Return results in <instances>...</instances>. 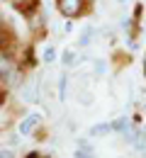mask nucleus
I'll return each mask as SVG.
<instances>
[{
    "instance_id": "4",
    "label": "nucleus",
    "mask_w": 146,
    "mask_h": 158,
    "mask_svg": "<svg viewBox=\"0 0 146 158\" xmlns=\"http://www.w3.org/2000/svg\"><path fill=\"white\" fill-rule=\"evenodd\" d=\"M131 127H134V122H131V117H127V114L112 119V131H115V134H119V136H127Z\"/></svg>"
},
{
    "instance_id": "8",
    "label": "nucleus",
    "mask_w": 146,
    "mask_h": 158,
    "mask_svg": "<svg viewBox=\"0 0 146 158\" xmlns=\"http://www.w3.org/2000/svg\"><path fill=\"white\" fill-rule=\"evenodd\" d=\"M110 134H115L112 122H100V124H93L88 129V136H93V139H102V136H110Z\"/></svg>"
},
{
    "instance_id": "18",
    "label": "nucleus",
    "mask_w": 146,
    "mask_h": 158,
    "mask_svg": "<svg viewBox=\"0 0 146 158\" xmlns=\"http://www.w3.org/2000/svg\"><path fill=\"white\" fill-rule=\"evenodd\" d=\"M49 2H54V0H39V5H49Z\"/></svg>"
},
{
    "instance_id": "21",
    "label": "nucleus",
    "mask_w": 146,
    "mask_h": 158,
    "mask_svg": "<svg viewBox=\"0 0 146 158\" xmlns=\"http://www.w3.org/2000/svg\"><path fill=\"white\" fill-rule=\"evenodd\" d=\"M42 158H56V156H42Z\"/></svg>"
},
{
    "instance_id": "12",
    "label": "nucleus",
    "mask_w": 146,
    "mask_h": 158,
    "mask_svg": "<svg viewBox=\"0 0 146 158\" xmlns=\"http://www.w3.org/2000/svg\"><path fill=\"white\" fill-rule=\"evenodd\" d=\"M20 143H22V136L17 131H10V134L5 136V146H10V148H17Z\"/></svg>"
},
{
    "instance_id": "14",
    "label": "nucleus",
    "mask_w": 146,
    "mask_h": 158,
    "mask_svg": "<svg viewBox=\"0 0 146 158\" xmlns=\"http://www.w3.org/2000/svg\"><path fill=\"white\" fill-rule=\"evenodd\" d=\"M0 158H20V156H17V148L2 146V148H0Z\"/></svg>"
},
{
    "instance_id": "3",
    "label": "nucleus",
    "mask_w": 146,
    "mask_h": 158,
    "mask_svg": "<svg viewBox=\"0 0 146 158\" xmlns=\"http://www.w3.org/2000/svg\"><path fill=\"white\" fill-rule=\"evenodd\" d=\"M15 90H17L20 100H22V102H27V105H34V102H39V98H42L39 80L34 78V76H24V80H22Z\"/></svg>"
},
{
    "instance_id": "11",
    "label": "nucleus",
    "mask_w": 146,
    "mask_h": 158,
    "mask_svg": "<svg viewBox=\"0 0 146 158\" xmlns=\"http://www.w3.org/2000/svg\"><path fill=\"white\" fill-rule=\"evenodd\" d=\"M59 100L66 102L68 100V71H63L59 76Z\"/></svg>"
},
{
    "instance_id": "13",
    "label": "nucleus",
    "mask_w": 146,
    "mask_h": 158,
    "mask_svg": "<svg viewBox=\"0 0 146 158\" xmlns=\"http://www.w3.org/2000/svg\"><path fill=\"white\" fill-rule=\"evenodd\" d=\"M93 71H95V76H102L105 71H107L105 61H102V59H95V61H93Z\"/></svg>"
},
{
    "instance_id": "22",
    "label": "nucleus",
    "mask_w": 146,
    "mask_h": 158,
    "mask_svg": "<svg viewBox=\"0 0 146 158\" xmlns=\"http://www.w3.org/2000/svg\"><path fill=\"white\" fill-rule=\"evenodd\" d=\"M0 32H2V20H0Z\"/></svg>"
},
{
    "instance_id": "16",
    "label": "nucleus",
    "mask_w": 146,
    "mask_h": 158,
    "mask_svg": "<svg viewBox=\"0 0 146 158\" xmlns=\"http://www.w3.org/2000/svg\"><path fill=\"white\" fill-rule=\"evenodd\" d=\"M73 27H76L73 20H66V22H63V32H66V34H71V32H73Z\"/></svg>"
},
{
    "instance_id": "5",
    "label": "nucleus",
    "mask_w": 146,
    "mask_h": 158,
    "mask_svg": "<svg viewBox=\"0 0 146 158\" xmlns=\"http://www.w3.org/2000/svg\"><path fill=\"white\" fill-rule=\"evenodd\" d=\"M85 61V56H78L73 49H66V51H61V63L66 71H71V68H76V66H81Z\"/></svg>"
},
{
    "instance_id": "9",
    "label": "nucleus",
    "mask_w": 146,
    "mask_h": 158,
    "mask_svg": "<svg viewBox=\"0 0 146 158\" xmlns=\"http://www.w3.org/2000/svg\"><path fill=\"white\" fill-rule=\"evenodd\" d=\"M95 34H98V27H95V24H85L83 32H81V37H78V46H81V49L90 46V44L95 41Z\"/></svg>"
},
{
    "instance_id": "23",
    "label": "nucleus",
    "mask_w": 146,
    "mask_h": 158,
    "mask_svg": "<svg viewBox=\"0 0 146 158\" xmlns=\"http://www.w3.org/2000/svg\"><path fill=\"white\" fill-rule=\"evenodd\" d=\"M0 2H7V0H0Z\"/></svg>"
},
{
    "instance_id": "10",
    "label": "nucleus",
    "mask_w": 146,
    "mask_h": 158,
    "mask_svg": "<svg viewBox=\"0 0 146 158\" xmlns=\"http://www.w3.org/2000/svg\"><path fill=\"white\" fill-rule=\"evenodd\" d=\"M39 59H42V63H46V66H51L54 61L59 59V49H56L54 44H49V46H44V51H42V56H39Z\"/></svg>"
},
{
    "instance_id": "1",
    "label": "nucleus",
    "mask_w": 146,
    "mask_h": 158,
    "mask_svg": "<svg viewBox=\"0 0 146 158\" xmlns=\"http://www.w3.org/2000/svg\"><path fill=\"white\" fill-rule=\"evenodd\" d=\"M44 114L42 112H27L24 117L20 119V124H17V134L22 139L32 136V139H44Z\"/></svg>"
},
{
    "instance_id": "19",
    "label": "nucleus",
    "mask_w": 146,
    "mask_h": 158,
    "mask_svg": "<svg viewBox=\"0 0 146 158\" xmlns=\"http://www.w3.org/2000/svg\"><path fill=\"white\" fill-rule=\"evenodd\" d=\"M117 2H119V5H127V2H131V0H117Z\"/></svg>"
},
{
    "instance_id": "20",
    "label": "nucleus",
    "mask_w": 146,
    "mask_h": 158,
    "mask_svg": "<svg viewBox=\"0 0 146 158\" xmlns=\"http://www.w3.org/2000/svg\"><path fill=\"white\" fill-rule=\"evenodd\" d=\"M144 78H146V56H144Z\"/></svg>"
},
{
    "instance_id": "7",
    "label": "nucleus",
    "mask_w": 146,
    "mask_h": 158,
    "mask_svg": "<svg viewBox=\"0 0 146 158\" xmlns=\"http://www.w3.org/2000/svg\"><path fill=\"white\" fill-rule=\"evenodd\" d=\"M17 12H22V15H29V12H34L37 7H42L39 5V0H7Z\"/></svg>"
},
{
    "instance_id": "15",
    "label": "nucleus",
    "mask_w": 146,
    "mask_h": 158,
    "mask_svg": "<svg viewBox=\"0 0 146 158\" xmlns=\"http://www.w3.org/2000/svg\"><path fill=\"white\" fill-rule=\"evenodd\" d=\"M141 15H144V5H141V2H136V5H134V12H131L134 22H141Z\"/></svg>"
},
{
    "instance_id": "17",
    "label": "nucleus",
    "mask_w": 146,
    "mask_h": 158,
    "mask_svg": "<svg viewBox=\"0 0 146 158\" xmlns=\"http://www.w3.org/2000/svg\"><path fill=\"white\" fill-rule=\"evenodd\" d=\"M20 158H42V153H39V151H29V153H24V156H20Z\"/></svg>"
},
{
    "instance_id": "2",
    "label": "nucleus",
    "mask_w": 146,
    "mask_h": 158,
    "mask_svg": "<svg viewBox=\"0 0 146 158\" xmlns=\"http://www.w3.org/2000/svg\"><path fill=\"white\" fill-rule=\"evenodd\" d=\"M54 5L63 20H78L90 12V0H54Z\"/></svg>"
},
{
    "instance_id": "6",
    "label": "nucleus",
    "mask_w": 146,
    "mask_h": 158,
    "mask_svg": "<svg viewBox=\"0 0 146 158\" xmlns=\"http://www.w3.org/2000/svg\"><path fill=\"white\" fill-rule=\"evenodd\" d=\"M73 158H95V146L88 139H78V146L73 151Z\"/></svg>"
}]
</instances>
